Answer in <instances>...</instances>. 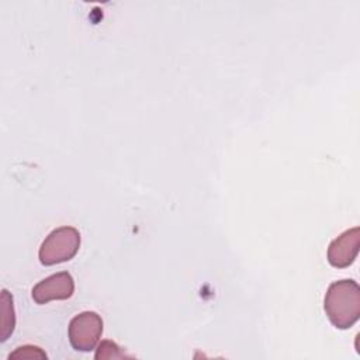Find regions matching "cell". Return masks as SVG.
<instances>
[{
  "instance_id": "1",
  "label": "cell",
  "mask_w": 360,
  "mask_h": 360,
  "mask_svg": "<svg viewBox=\"0 0 360 360\" xmlns=\"http://www.w3.org/2000/svg\"><path fill=\"white\" fill-rule=\"evenodd\" d=\"M323 308L328 319L338 329L352 328L360 316V287L352 280L333 281L325 294Z\"/></svg>"
},
{
  "instance_id": "2",
  "label": "cell",
  "mask_w": 360,
  "mask_h": 360,
  "mask_svg": "<svg viewBox=\"0 0 360 360\" xmlns=\"http://www.w3.org/2000/svg\"><path fill=\"white\" fill-rule=\"evenodd\" d=\"M80 233L73 226H59L53 229L41 243L38 259L44 266H53L69 262L80 248Z\"/></svg>"
},
{
  "instance_id": "3",
  "label": "cell",
  "mask_w": 360,
  "mask_h": 360,
  "mask_svg": "<svg viewBox=\"0 0 360 360\" xmlns=\"http://www.w3.org/2000/svg\"><path fill=\"white\" fill-rule=\"evenodd\" d=\"M103 333V319L97 312L84 311L72 318L68 328L70 346L77 352H90Z\"/></svg>"
},
{
  "instance_id": "4",
  "label": "cell",
  "mask_w": 360,
  "mask_h": 360,
  "mask_svg": "<svg viewBox=\"0 0 360 360\" xmlns=\"http://www.w3.org/2000/svg\"><path fill=\"white\" fill-rule=\"evenodd\" d=\"M73 292L75 280L72 274L68 271H60L35 284L31 291V295L37 304L44 305L53 300H68L73 295Z\"/></svg>"
},
{
  "instance_id": "5",
  "label": "cell",
  "mask_w": 360,
  "mask_h": 360,
  "mask_svg": "<svg viewBox=\"0 0 360 360\" xmlns=\"http://www.w3.org/2000/svg\"><path fill=\"white\" fill-rule=\"evenodd\" d=\"M360 229L354 226L335 238L328 246V262L338 269L349 267L359 255Z\"/></svg>"
},
{
  "instance_id": "6",
  "label": "cell",
  "mask_w": 360,
  "mask_h": 360,
  "mask_svg": "<svg viewBox=\"0 0 360 360\" xmlns=\"http://www.w3.org/2000/svg\"><path fill=\"white\" fill-rule=\"evenodd\" d=\"M1 302H3V307H1V312H3V319H1V342H6L7 338L13 333L14 330V326L11 325V322L8 321V315L11 312H14V305H13V297H10L8 291L7 290H3L1 291Z\"/></svg>"
},
{
  "instance_id": "7",
  "label": "cell",
  "mask_w": 360,
  "mask_h": 360,
  "mask_svg": "<svg viewBox=\"0 0 360 360\" xmlns=\"http://www.w3.org/2000/svg\"><path fill=\"white\" fill-rule=\"evenodd\" d=\"M94 357L97 360H100V359L103 360V359H122V357H132V356L128 354L127 352H124L122 347H120L117 343H114L111 340H103L98 345Z\"/></svg>"
},
{
  "instance_id": "8",
  "label": "cell",
  "mask_w": 360,
  "mask_h": 360,
  "mask_svg": "<svg viewBox=\"0 0 360 360\" xmlns=\"http://www.w3.org/2000/svg\"><path fill=\"white\" fill-rule=\"evenodd\" d=\"M8 359H46V353L38 346L25 345L17 347L13 353H10Z\"/></svg>"
}]
</instances>
